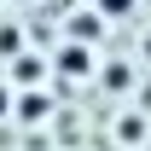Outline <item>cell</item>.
Returning a JSON list of instances; mask_svg holds the SVG:
<instances>
[{
	"label": "cell",
	"mask_w": 151,
	"mask_h": 151,
	"mask_svg": "<svg viewBox=\"0 0 151 151\" xmlns=\"http://www.w3.org/2000/svg\"><path fill=\"white\" fill-rule=\"evenodd\" d=\"M52 70L64 76V81H87V76L99 70V64H93V47H87V41H64V47L52 52Z\"/></svg>",
	"instance_id": "1"
},
{
	"label": "cell",
	"mask_w": 151,
	"mask_h": 151,
	"mask_svg": "<svg viewBox=\"0 0 151 151\" xmlns=\"http://www.w3.org/2000/svg\"><path fill=\"white\" fill-rule=\"evenodd\" d=\"M47 76H52V64L41 52H12L6 58V87H12V93H18V87H41Z\"/></svg>",
	"instance_id": "2"
},
{
	"label": "cell",
	"mask_w": 151,
	"mask_h": 151,
	"mask_svg": "<svg viewBox=\"0 0 151 151\" xmlns=\"http://www.w3.org/2000/svg\"><path fill=\"white\" fill-rule=\"evenodd\" d=\"M47 111H52V99L41 93V87H18L12 93V116L18 122H47Z\"/></svg>",
	"instance_id": "3"
},
{
	"label": "cell",
	"mask_w": 151,
	"mask_h": 151,
	"mask_svg": "<svg viewBox=\"0 0 151 151\" xmlns=\"http://www.w3.org/2000/svg\"><path fill=\"white\" fill-rule=\"evenodd\" d=\"M87 12H99V18H134V12H139V0H93V6H87Z\"/></svg>",
	"instance_id": "4"
},
{
	"label": "cell",
	"mask_w": 151,
	"mask_h": 151,
	"mask_svg": "<svg viewBox=\"0 0 151 151\" xmlns=\"http://www.w3.org/2000/svg\"><path fill=\"white\" fill-rule=\"evenodd\" d=\"M12 52H23V35L6 23V29H0V58H12Z\"/></svg>",
	"instance_id": "5"
},
{
	"label": "cell",
	"mask_w": 151,
	"mask_h": 151,
	"mask_svg": "<svg viewBox=\"0 0 151 151\" xmlns=\"http://www.w3.org/2000/svg\"><path fill=\"white\" fill-rule=\"evenodd\" d=\"M6 116H12V87L0 81V122H6Z\"/></svg>",
	"instance_id": "6"
}]
</instances>
